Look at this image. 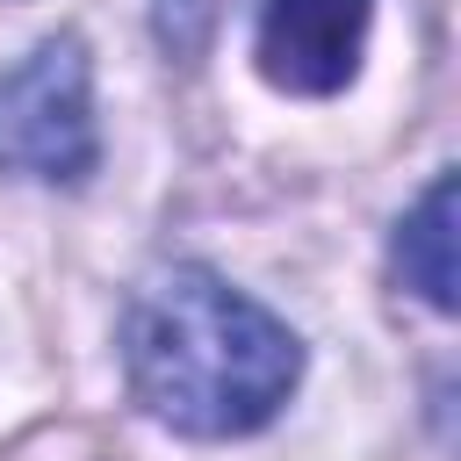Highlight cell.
Wrapping results in <instances>:
<instances>
[{
	"label": "cell",
	"mask_w": 461,
	"mask_h": 461,
	"mask_svg": "<svg viewBox=\"0 0 461 461\" xmlns=\"http://www.w3.org/2000/svg\"><path fill=\"white\" fill-rule=\"evenodd\" d=\"M122 367L130 396L158 425L187 439H238L259 432L303 382V339L223 274L173 267L137 288Z\"/></svg>",
	"instance_id": "1"
},
{
	"label": "cell",
	"mask_w": 461,
	"mask_h": 461,
	"mask_svg": "<svg viewBox=\"0 0 461 461\" xmlns=\"http://www.w3.org/2000/svg\"><path fill=\"white\" fill-rule=\"evenodd\" d=\"M94 166H101L94 58L79 36H43L22 65L0 72V173L79 187Z\"/></svg>",
	"instance_id": "2"
},
{
	"label": "cell",
	"mask_w": 461,
	"mask_h": 461,
	"mask_svg": "<svg viewBox=\"0 0 461 461\" xmlns=\"http://www.w3.org/2000/svg\"><path fill=\"white\" fill-rule=\"evenodd\" d=\"M367 29H375V0H267L252 58H259L267 86L324 101V94L353 86Z\"/></svg>",
	"instance_id": "3"
},
{
	"label": "cell",
	"mask_w": 461,
	"mask_h": 461,
	"mask_svg": "<svg viewBox=\"0 0 461 461\" xmlns=\"http://www.w3.org/2000/svg\"><path fill=\"white\" fill-rule=\"evenodd\" d=\"M396 281L418 288L432 310H454V180L447 173L396 223Z\"/></svg>",
	"instance_id": "4"
},
{
	"label": "cell",
	"mask_w": 461,
	"mask_h": 461,
	"mask_svg": "<svg viewBox=\"0 0 461 461\" xmlns=\"http://www.w3.org/2000/svg\"><path fill=\"white\" fill-rule=\"evenodd\" d=\"M223 7L230 0H158L151 7V29H158V43L173 58H202L216 43V29H223Z\"/></svg>",
	"instance_id": "5"
}]
</instances>
